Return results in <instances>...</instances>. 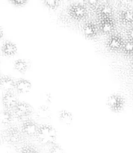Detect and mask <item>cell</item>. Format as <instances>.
<instances>
[{"label":"cell","mask_w":133,"mask_h":153,"mask_svg":"<svg viewBox=\"0 0 133 153\" xmlns=\"http://www.w3.org/2000/svg\"><path fill=\"white\" fill-rule=\"evenodd\" d=\"M13 111L16 117L22 119L29 117L33 113V108L28 103L19 102L13 109Z\"/></svg>","instance_id":"277c9868"},{"label":"cell","mask_w":133,"mask_h":153,"mask_svg":"<svg viewBox=\"0 0 133 153\" xmlns=\"http://www.w3.org/2000/svg\"><path fill=\"white\" fill-rule=\"evenodd\" d=\"M2 104L5 109L7 110H11L14 108L19 101L16 94L13 93V91H9V92H4L2 95L1 98Z\"/></svg>","instance_id":"5b68a950"},{"label":"cell","mask_w":133,"mask_h":153,"mask_svg":"<svg viewBox=\"0 0 133 153\" xmlns=\"http://www.w3.org/2000/svg\"><path fill=\"white\" fill-rule=\"evenodd\" d=\"M19 153H40L36 148L31 146H25L21 149Z\"/></svg>","instance_id":"7402d4cb"},{"label":"cell","mask_w":133,"mask_h":153,"mask_svg":"<svg viewBox=\"0 0 133 153\" xmlns=\"http://www.w3.org/2000/svg\"><path fill=\"white\" fill-rule=\"evenodd\" d=\"M122 48L123 50L127 53H132L133 52V41L132 40H128L123 44Z\"/></svg>","instance_id":"44dd1931"},{"label":"cell","mask_w":133,"mask_h":153,"mask_svg":"<svg viewBox=\"0 0 133 153\" xmlns=\"http://www.w3.org/2000/svg\"><path fill=\"white\" fill-rule=\"evenodd\" d=\"M51 117V111L49 107L46 105H41L36 111V117L40 120H46Z\"/></svg>","instance_id":"4fadbf2b"},{"label":"cell","mask_w":133,"mask_h":153,"mask_svg":"<svg viewBox=\"0 0 133 153\" xmlns=\"http://www.w3.org/2000/svg\"><path fill=\"white\" fill-rule=\"evenodd\" d=\"M129 37L130 40L133 41V27L130 28V30L129 31Z\"/></svg>","instance_id":"484cf974"},{"label":"cell","mask_w":133,"mask_h":153,"mask_svg":"<svg viewBox=\"0 0 133 153\" xmlns=\"http://www.w3.org/2000/svg\"><path fill=\"white\" fill-rule=\"evenodd\" d=\"M28 67H29L28 62L24 59L16 60L13 64V67H14L15 70L21 73H25L28 69Z\"/></svg>","instance_id":"ac0fdd59"},{"label":"cell","mask_w":133,"mask_h":153,"mask_svg":"<svg viewBox=\"0 0 133 153\" xmlns=\"http://www.w3.org/2000/svg\"><path fill=\"white\" fill-rule=\"evenodd\" d=\"M107 105L109 108L114 111H118L120 110L123 105V100L122 97L117 94H112L110 95L107 99Z\"/></svg>","instance_id":"8992f818"},{"label":"cell","mask_w":133,"mask_h":153,"mask_svg":"<svg viewBox=\"0 0 133 153\" xmlns=\"http://www.w3.org/2000/svg\"><path fill=\"white\" fill-rule=\"evenodd\" d=\"M38 128L39 126L37 123L31 120H28L22 123L21 131L22 134H26L28 136H36Z\"/></svg>","instance_id":"52a82bcc"},{"label":"cell","mask_w":133,"mask_h":153,"mask_svg":"<svg viewBox=\"0 0 133 153\" xmlns=\"http://www.w3.org/2000/svg\"><path fill=\"white\" fill-rule=\"evenodd\" d=\"M49 153H65L64 152V149L61 147L60 145L58 144H52L49 149Z\"/></svg>","instance_id":"603a6c76"},{"label":"cell","mask_w":133,"mask_h":153,"mask_svg":"<svg viewBox=\"0 0 133 153\" xmlns=\"http://www.w3.org/2000/svg\"><path fill=\"white\" fill-rule=\"evenodd\" d=\"M3 36H4V31H3L2 28L0 27V40H1V38L3 37Z\"/></svg>","instance_id":"4316f807"},{"label":"cell","mask_w":133,"mask_h":153,"mask_svg":"<svg viewBox=\"0 0 133 153\" xmlns=\"http://www.w3.org/2000/svg\"><path fill=\"white\" fill-rule=\"evenodd\" d=\"M1 74H0V80H1Z\"/></svg>","instance_id":"f1b7e54d"},{"label":"cell","mask_w":133,"mask_h":153,"mask_svg":"<svg viewBox=\"0 0 133 153\" xmlns=\"http://www.w3.org/2000/svg\"><path fill=\"white\" fill-rule=\"evenodd\" d=\"M10 2L16 7H22V6L25 5L28 1L27 0H11L10 1Z\"/></svg>","instance_id":"cb8c5ba5"},{"label":"cell","mask_w":133,"mask_h":153,"mask_svg":"<svg viewBox=\"0 0 133 153\" xmlns=\"http://www.w3.org/2000/svg\"><path fill=\"white\" fill-rule=\"evenodd\" d=\"M15 82L16 81L13 80L10 76H1L0 80V88L4 90V92L13 91L15 89Z\"/></svg>","instance_id":"9c48e42d"},{"label":"cell","mask_w":133,"mask_h":153,"mask_svg":"<svg viewBox=\"0 0 133 153\" xmlns=\"http://www.w3.org/2000/svg\"><path fill=\"white\" fill-rule=\"evenodd\" d=\"M68 13L73 19L80 21L86 18L88 10L86 6L80 2L73 3L68 7Z\"/></svg>","instance_id":"3957f363"},{"label":"cell","mask_w":133,"mask_h":153,"mask_svg":"<svg viewBox=\"0 0 133 153\" xmlns=\"http://www.w3.org/2000/svg\"><path fill=\"white\" fill-rule=\"evenodd\" d=\"M114 22L110 18L103 19L100 23V30L106 34L111 32L114 30Z\"/></svg>","instance_id":"9a60e30c"},{"label":"cell","mask_w":133,"mask_h":153,"mask_svg":"<svg viewBox=\"0 0 133 153\" xmlns=\"http://www.w3.org/2000/svg\"><path fill=\"white\" fill-rule=\"evenodd\" d=\"M31 89V83L27 79H21L15 82V90L19 94H26Z\"/></svg>","instance_id":"30bf717a"},{"label":"cell","mask_w":133,"mask_h":153,"mask_svg":"<svg viewBox=\"0 0 133 153\" xmlns=\"http://www.w3.org/2000/svg\"><path fill=\"white\" fill-rule=\"evenodd\" d=\"M0 63H1V57H0Z\"/></svg>","instance_id":"f546056e"},{"label":"cell","mask_w":133,"mask_h":153,"mask_svg":"<svg viewBox=\"0 0 133 153\" xmlns=\"http://www.w3.org/2000/svg\"><path fill=\"white\" fill-rule=\"evenodd\" d=\"M59 117L60 121L62 123L65 124V125H70L73 123V116L70 111L67 110H62L59 112Z\"/></svg>","instance_id":"e0dca14e"},{"label":"cell","mask_w":133,"mask_h":153,"mask_svg":"<svg viewBox=\"0 0 133 153\" xmlns=\"http://www.w3.org/2000/svg\"><path fill=\"white\" fill-rule=\"evenodd\" d=\"M13 114L10 110L4 108L0 111V123L2 125H9L13 120Z\"/></svg>","instance_id":"5bb4252c"},{"label":"cell","mask_w":133,"mask_h":153,"mask_svg":"<svg viewBox=\"0 0 133 153\" xmlns=\"http://www.w3.org/2000/svg\"><path fill=\"white\" fill-rule=\"evenodd\" d=\"M37 140L44 145H52L55 143L57 137L56 130L50 125L43 124L39 126L36 134Z\"/></svg>","instance_id":"6da1fadb"},{"label":"cell","mask_w":133,"mask_h":153,"mask_svg":"<svg viewBox=\"0 0 133 153\" xmlns=\"http://www.w3.org/2000/svg\"><path fill=\"white\" fill-rule=\"evenodd\" d=\"M97 13L100 17L103 19H106V18L110 17L111 15L113 13V9L110 4H108L107 1H103L102 4H100L97 10Z\"/></svg>","instance_id":"8fae6325"},{"label":"cell","mask_w":133,"mask_h":153,"mask_svg":"<svg viewBox=\"0 0 133 153\" xmlns=\"http://www.w3.org/2000/svg\"><path fill=\"white\" fill-rule=\"evenodd\" d=\"M121 19L125 23H132L133 22V11L129 9H126L121 13Z\"/></svg>","instance_id":"d6986e66"},{"label":"cell","mask_w":133,"mask_h":153,"mask_svg":"<svg viewBox=\"0 0 133 153\" xmlns=\"http://www.w3.org/2000/svg\"><path fill=\"white\" fill-rule=\"evenodd\" d=\"M1 52L5 56H13L17 52V47H16V44L12 41L6 40L1 46Z\"/></svg>","instance_id":"ba28073f"},{"label":"cell","mask_w":133,"mask_h":153,"mask_svg":"<svg viewBox=\"0 0 133 153\" xmlns=\"http://www.w3.org/2000/svg\"><path fill=\"white\" fill-rule=\"evenodd\" d=\"M123 44V40L118 36H112L110 37V39L108 41V45L109 48L113 50H117L120 48H122Z\"/></svg>","instance_id":"2e32d148"},{"label":"cell","mask_w":133,"mask_h":153,"mask_svg":"<svg viewBox=\"0 0 133 153\" xmlns=\"http://www.w3.org/2000/svg\"><path fill=\"white\" fill-rule=\"evenodd\" d=\"M85 4L91 8H94L97 6H99V2L97 1H88L85 2Z\"/></svg>","instance_id":"d4e9b609"},{"label":"cell","mask_w":133,"mask_h":153,"mask_svg":"<svg viewBox=\"0 0 133 153\" xmlns=\"http://www.w3.org/2000/svg\"><path fill=\"white\" fill-rule=\"evenodd\" d=\"M3 140L10 144H17L23 139L22 131L16 126H9L1 133Z\"/></svg>","instance_id":"7a4b0ae2"},{"label":"cell","mask_w":133,"mask_h":153,"mask_svg":"<svg viewBox=\"0 0 133 153\" xmlns=\"http://www.w3.org/2000/svg\"><path fill=\"white\" fill-rule=\"evenodd\" d=\"M83 33L88 38H93L97 35V28L94 22H88L84 25Z\"/></svg>","instance_id":"7c38bea8"},{"label":"cell","mask_w":133,"mask_h":153,"mask_svg":"<svg viewBox=\"0 0 133 153\" xmlns=\"http://www.w3.org/2000/svg\"><path fill=\"white\" fill-rule=\"evenodd\" d=\"M44 5L49 9H56L58 7L61 1L59 0H45L43 1Z\"/></svg>","instance_id":"ffe728a7"},{"label":"cell","mask_w":133,"mask_h":153,"mask_svg":"<svg viewBox=\"0 0 133 153\" xmlns=\"http://www.w3.org/2000/svg\"><path fill=\"white\" fill-rule=\"evenodd\" d=\"M3 137H2V135H1V134H0V145L1 144V143H2L3 142Z\"/></svg>","instance_id":"83f0119b"}]
</instances>
